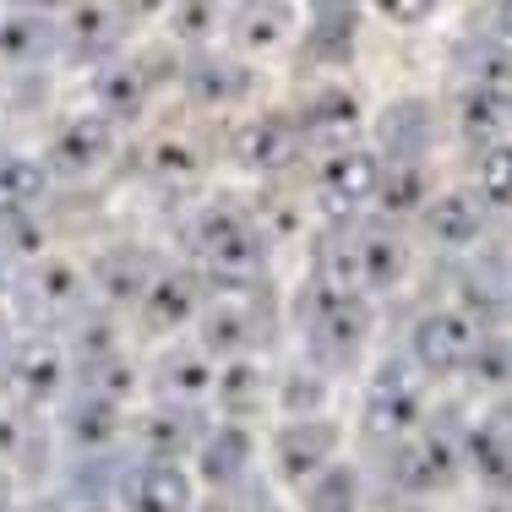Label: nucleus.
<instances>
[{
    "instance_id": "obj_33",
    "label": "nucleus",
    "mask_w": 512,
    "mask_h": 512,
    "mask_svg": "<svg viewBox=\"0 0 512 512\" xmlns=\"http://www.w3.org/2000/svg\"><path fill=\"white\" fill-rule=\"evenodd\" d=\"M327 404V371L322 365H295V371H284V409L295 414V420H306Z\"/></svg>"
},
{
    "instance_id": "obj_36",
    "label": "nucleus",
    "mask_w": 512,
    "mask_h": 512,
    "mask_svg": "<svg viewBox=\"0 0 512 512\" xmlns=\"http://www.w3.org/2000/svg\"><path fill=\"white\" fill-rule=\"evenodd\" d=\"M153 175H164V180H180V175H197V153L186 148V142H175V137H164L153 148Z\"/></svg>"
},
{
    "instance_id": "obj_9",
    "label": "nucleus",
    "mask_w": 512,
    "mask_h": 512,
    "mask_svg": "<svg viewBox=\"0 0 512 512\" xmlns=\"http://www.w3.org/2000/svg\"><path fill=\"white\" fill-rule=\"evenodd\" d=\"M300 131H306V148L316 153H344V148H360V126H365V109L355 99V88L344 82H322V88L306 93V104L295 109Z\"/></svg>"
},
{
    "instance_id": "obj_22",
    "label": "nucleus",
    "mask_w": 512,
    "mask_h": 512,
    "mask_svg": "<svg viewBox=\"0 0 512 512\" xmlns=\"http://www.w3.org/2000/svg\"><path fill=\"white\" fill-rule=\"evenodd\" d=\"M420 224L442 251H469L491 229V207H485L480 191H436L431 207L420 213Z\"/></svg>"
},
{
    "instance_id": "obj_14",
    "label": "nucleus",
    "mask_w": 512,
    "mask_h": 512,
    "mask_svg": "<svg viewBox=\"0 0 512 512\" xmlns=\"http://www.w3.org/2000/svg\"><path fill=\"white\" fill-rule=\"evenodd\" d=\"M158 278V262L142 246L120 240V246H104L99 256L88 262V284H93V300L109 311H137L142 295L153 289Z\"/></svg>"
},
{
    "instance_id": "obj_11",
    "label": "nucleus",
    "mask_w": 512,
    "mask_h": 512,
    "mask_svg": "<svg viewBox=\"0 0 512 512\" xmlns=\"http://www.w3.org/2000/svg\"><path fill=\"white\" fill-rule=\"evenodd\" d=\"M66 382V355L50 333H28L0 355V387L22 404H50Z\"/></svg>"
},
{
    "instance_id": "obj_13",
    "label": "nucleus",
    "mask_w": 512,
    "mask_h": 512,
    "mask_svg": "<svg viewBox=\"0 0 512 512\" xmlns=\"http://www.w3.org/2000/svg\"><path fill=\"white\" fill-rule=\"evenodd\" d=\"M175 82L186 88L191 104L224 109V104H240L256 88V60L235 55V50H202V55L180 60V77Z\"/></svg>"
},
{
    "instance_id": "obj_5",
    "label": "nucleus",
    "mask_w": 512,
    "mask_h": 512,
    "mask_svg": "<svg viewBox=\"0 0 512 512\" xmlns=\"http://www.w3.org/2000/svg\"><path fill=\"white\" fill-rule=\"evenodd\" d=\"M120 148V126L99 109H82V115H66L60 126H50V142H44V164H50L55 180H93L109 169V158Z\"/></svg>"
},
{
    "instance_id": "obj_32",
    "label": "nucleus",
    "mask_w": 512,
    "mask_h": 512,
    "mask_svg": "<svg viewBox=\"0 0 512 512\" xmlns=\"http://www.w3.org/2000/svg\"><path fill=\"white\" fill-rule=\"evenodd\" d=\"M355 22H306V60L316 66H349L355 60Z\"/></svg>"
},
{
    "instance_id": "obj_26",
    "label": "nucleus",
    "mask_w": 512,
    "mask_h": 512,
    "mask_svg": "<svg viewBox=\"0 0 512 512\" xmlns=\"http://www.w3.org/2000/svg\"><path fill=\"white\" fill-rule=\"evenodd\" d=\"M453 66H458L463 88H512V39H502V33L463 39Z\"/></svg>"
},
{
    "instance_id": "obj_39",
    "label": "nucleus",
    "mask_w": 512,
    "mask_h": 512,
    "mask_svg": "<svg viewBox=\"0 0 512 512\" xmlns=\"http://www.w3.org/2000/svg\"><path fill=\"white\" fill-rule=\"evenodd\" d=\"M0 6H11V11H39V17H66L77 0H0Z\"/></svg>"
},
{
    "instance_id": "obj_17",
    "label": "nucleus",
    "mask_w": 512,
    "mask_h": 512,
    "mask_svg": "<svg viewBox=\"0 0 512 512\" xmlns=\"http://www.w3.org/2000/svg\"><path fill=\"white\" fill-rule=\"evenodd\" d=\"M420 420V382L409 376V365L387 360L382 371L371 376L360 404V425L371 436H409V425Z\"/></svg>"
},
{
    "instance_id": "obj_6",
    "label": "nucleus",
    "mask_w": 512,
    "mask_h": 512,
    "mask_svg": "<svg viewBox=\"0 0 512 512\" xmlns=\"http://www.w3.org/2000/svg\"><path fill=\"white\" fill-rule=\"evenodd\" d=\"M273 333V311L262 306V289H224L218 300H207V311L197 316V338L202 349L224 360H246L267 344Z\"/></svg>"
},
{
    "instance_id": "obj_10",
    "label": "nucleus",
    "mask_w": 512,
    "mask_h": 512,
    "mask_svg": "<svg viewBox=\"0 0 512 512\" xmlns=\"http://www.w3.org/2000/svg\"><path fill=\"white\" fill-rule=\"evenodd\" d=\"M480 349V333H474L469 311H453V306H436L425 311L420 322L409 327V360L431 376H447V371H463Z\"/></svg>"
},
{
    "instance_id": "obj_1",
    "label": "nucleus",
    "mask_w": 512,
    "mask_h": 512,
    "mask_svg": "<svg viewBox=\"0 0 512 512\" xmlns=\"http://www.w3.org/2000/svg\"><path fill=\"white\" fill-rule=\"evenodd\" d=\"M295 333L306 344V360L322 371H344L360 360L365 338H371V306L365 289L333 284V278H306L295 295Z\"/></svg>"
},
{
    "instance_id": "obj_28",
    "label": "nucleus",
    "mask_w": 512,
    "mask_h": 512,
    "mask_svg": "<svg viewBox=\"0 0 512 512\" xmlns=\"http://www.w3.org/2000/svg\"><path fill=\"white\" fill-rule=\"evenodd\" d=\"M267 371L256 365V355L246 360H224L218 365V382H213V398L224 414H235V420H251V414L267 409Z\"/></svg>"
},
{
    "instance_id": "obj_42",
    "label": "nucleus",
    "mask_w": 512,
    "mask_h": 512,
    "mask_svg": "<svg viewBox=\"0 0 512 512\" xmlns=\"http://www.w3.org/2000/svg\"><path fill=\"white\" fill-rule=\"evenodd\" d=\"M11 273H17V262H11V256H6V251H0V300H6V295H11Z\"/></svg>"
},
{
    "instance_id": "obj_41",
    "label": "nucleus",
    "mask_w": 512,
    "mask_h": 512,
    "mask_svg": "<svg viewBox=\"0 0 512 512\" xmlns=\"http://www.w3.org/2000/svg\"><path fill=\"white\" fill-rule=\"evenodd\" d=\"M169 6H175V0H126L131 17H169Z\"/></svg>"
},
{
    "instance_id": "obj_16",
    "label": "nucleus",
    "mask_w": 512,
    "mask_h": 512,
    "mask_svg": "<svg viewBox=\"0 0 512 512\" xmlns=\"http://www.w3.org/2000/svg\"><path fill=\"white\" fill-rule=\"evenodd\" d=\"M409 273V246L393 229V218H360L355 224V289L387 295Z\"/></svg>"
},
{
    "instance_id": "obj_19",
    "label": "nucleus",
    "mask_w": 512,
    "mask_h": 512,
    "mask_svg": "<svg viewBox=\"0 0 512 512\" xmlns=\"http://www.w3.org/2000/svg\"><path fill=\"white\" fill-rule=\"evenodd\" d=\"M153 88H158L153 60L148 55H120V60H109V66L93 71V109L109 115L115 126H131V120L148 109Z\"/></svg>"
},
{
    "instance_id": "obj_29",
    "label": "nucleus",
    "mask_w": 512,
    "mask_h": 512,
    "mask_svg": "<svg viewBox=\"0 0 512 512\" xmlns=\"http://www.w3.org/2000/svg\"><path fill=\"white\" fill-rule=\"evenodd\" d=\"M431 180H425V164H387L382 197H376V213L382 218H420L431 207Z\"/></svg>"
},
{
    "instance_id": "obj_12",
    "label": "nucleus",
    "mask_w": 512,
    "mask_h": 512,
    "mask_svg": "<svg viewBox=\"0 0 512 512\" xmlns=\"http://www.w3.org/2000/svg\"><path fill=\"white\" fill-rule=\"evenodd\" d=\"M300 33V6L295 0H229V50L262 60L295 44Z\"/></svg>"
},
{
    "instance_id": "obj_35",
    "label": "nucleus",
    "mask_w": 512,
    "mask_h": 512,
    "mask_svg": "<svg viewBox=\"0 0 512 512\" xmlns=\"http://www.w3.org/2000/svg\"><path fill=\"white\" fill-rule=\"evenodd\" d=\"M436 6L442 0H371V11L382 22H393V28H425L436 17Z\"/></svg>"
},
{
    "instance_id": "obj_4",
    "label": "nucleus",
    "mask_w": 512,
    "mask_h": 512,
    "mask_svg": "<svg viewBox=\"0 0 512 512\" xmlns=\"http://www.w3.org/2000/svg\"><path fill=\"white\" fill-rule=\"evenodd\" d=\"M382 180H387V158L376 148L327 153L316 164V180H311V207L327 224H360L365 213H376Z\"/></svg>"
},
{
    "instance_id": "obj_21",
    "label": "nucleus",
    "mask_w": 512,
    "mask_h": 512,
    "mask_svg": "<svg viewBox=\"0 0 512 512\" xmlns=\"http://www.w3.org/2000/svg\"><path fill=\"white\" fill-rule=\"evenodd\" d=\"M371 137H376V153L387 164H425V153L436 142V109L425 99H398L376 115Z\"/></svg>"
},
{
    "instance_id": "obj_43",
    "label": "nucleus",
    "mask_w": 512,
    "mask_h": 512,
    "mask_svg": "<svg viewBox=\"0 0 512 512\" xmlns=\"http://www.w3.org/2000/svg\"><path fill=\"white\" fill-rule=\"evenodd\" d=\"M6 158H11V148H6V137H0V164H6Z\"/></svg>"
},
{
    "instance_id": "obj_27",
    "label": "nucleus",
    "mask_w": 512,
    "mask_h": 512,
    "mask_svg": "<svg viewBox=\"0 0 512 512\" xmlns=\"http://www.w3.org/2000/svg\"><path fill=\"white\" fill-rule=\"evenodd\" d=\"M55 175L44 158L33 153H11L6 164H0V218L6 213H39V202L50 197Z\"/></svg>"
},
{
    "instance_id": "obj_23",
    "label": "nucleus",
    "mask_w": 512,
    "mask_h": 512,
    "mask_svg": "<svg viewBox=\"0 0 512 512\" xmlns=\"http://www.w3.org/2000/svg\"><path fill=\"white\" fill-rule=\"evenodd\" d=\"M453 120L469 142L491 148V142H507L512 131V88H458Z\"/></svg>"
},
{
    "instance_id": "obj_31",
    "label": "nucleus",
    "mask_w": 512,
    "mask_h": 512,
    "mask_svg": "<svg viewBox=\"0 0 512 512\" xmlns=\"http://www.w3.org/2000/svg\"><path fill=\"white\" fill-rule=\"evenodd\" d=\"M474 191L485 197L491 213H512V137L480 148V164H474Z\"/></svg>"
},
{
    "instance_id": "obj_3",
    "label": "nucleus",
    "mask_w": 512,
    "mask_h": 512,
    "mask_svg": "<svg viewBox=\"0 0 512 512\" xmlns=\"http://www.w3.org/2000/svg\"><path fill=\"white\" fill-rule=\"evenodd\" d=\"M11 300L17 311L33 322V333H50V327H77L93 311V284L88 267L71 262L60 251H44L33 262H22L11 273Z\"/></svg>"
},
{
    "instance_id": "obj_34",
    "label": "nucleus",
    "mask_w": 512,
    "mask_h": 512,
    "mask_svg": "<svg viewBox=\"0 0 512 512\" xmlns=\"http://www.w3.org/2000/svg\"><path fill=\"white\" fill-rule=\"evenodd\" d=\"M447 453L436 436H409L404 442V485H442Z\"/></svg>"
},
{
    "instance_id": "obj_18",
    "label": "nucleus",
    "mask_w": 512,
    "mask_h": 512,
    "mask_svg": "<svg viewBox=\"0 0 512 512\" xmlns=\"http://www.w3.org/2000/svg\"><path fill=\"white\" fill-rule=\"evenodd\" d=\"M338 453V425L333 420H289L284 431L273 436V469L284 474L289 485H311L327 474V463Z\"/></svg>"
},
{
    "instance_id": "obj_24",
    "label": "nucleus",
    "mask_w": 512,
    "mask_h": 512,
    "mask_svg": "<svg viewBox=\"0 0 512 512\" xmlns=\"http://www.w3.org/2000/svg\"><path fill=\"white\" fill-rule=\"evenodd\" d=\"M164 33L180 55L218 50V33H229V6L224 0H175L164 17Z\"/></svg>"
},
{
    "instance_id": "obj_2",
    "label": "nucleus",
    "mask_w": 512,
    "mask_h": 512,
    "mask_svg": "<svg viewBox=\"0 0 512 512\" xmlns=\"http://www.w3.org/2000/svg\"><path fill=\"white\" fill-rule=\"evenodd\" d=\"M186 256L213 289H262L267 278V235L240 207H202L186 224Z\"/></svg>"
},
{
    "instance_id": "obj_20",
    "label": "nucleus",
    "mask_w": 512,
    "mask_h": 512,
    "mask_svg": "<svg viewBox=\"0 0 512 512\" xmlns=\"http://www.w3.org/2000/svg\"><path fill=\"white\" fill-rule=\"evenodd\" d=\"M55 55H66V28H60V17L0 6V66L39 71V66H50Z\"/></svg>"
},
{
    "instance_id": "obj_30",
    "label": "nucleus",
    "mask_w": 512,
    "mask_h": 512,
    "mask_svg": "<svg viewBox=\"0 0 512 512\" xmlns=\"http://www.w3.org/2000/svg\"><path fill=\"white\" fill-rule=\"evenodd\" d=\"M213 382H218V371L202 349H169L158 360V393L164 398H202V393H213Z\"/></svg>"
},
{
    "instance_id": "obj_37",
    "label": "nucleus",
    "mask_w": 512,
    "mask_h": 512,
    "mask_svg": "<svg viewBox=\"0 0 512 512\" xmlns=\"http://www.w3.org/2000/svg\"><path fill=\"white\" fill-rule=\"evenodd\" d=\"M469 371L474 376H512V344H507V338H480Z\"/></svg>"
},
{
    "instance_id": "obj_38",
    "label": "nucleus",
    "mask_w": 512,
    "mask_h": 512,
    "mask_svg": "<svg viewBox=\"0 0 512 512\" xmlns=\"http://www.w3.org/2000/svg\"><path fill=\"white\" fill-rule=\"evenodd\" d=\"M371 0H306V22H355L360 28V11Z\"/></svg>"
},
{
    "instance_id": "obj_15",
    "label": "nucleus",
    "mask_w": 512,
    "mask_h": 512,
    "mask_svg": "<svg viewBox=\"0 0 512 512\" xmlns=\"http://www.w3.org/2000/svg\"><path fill=\"white\" fill-rule=\"evenodd\" d=\"M202 311H207V278L197 267H158L153 289L137 306V322L164 338V333H180L186 322H197Z\"/></svg>"
},
{
    "instance_id": "obj_25",
    "label": "nucleus",
    "mask_w": 512,
    "mask_h": 512,
    "mask_svg": "<svg viewBox=\"0 0 512 512\" xmlns=\"http://www.w3.org/2000/svg\"><path fill=\"white\" fill-rule=\"evenodd\" d=\"M126 507H131V512H186V507H191V480H186V469H180V463H169V458H153L148 469L131 474Z\"/></svg>"
},
{
    "instance_id": "obj_40",
    "label": "nucleus",
    "mask_w": 512,
    "mask_h": 512,
    "mask_svg": "<svg viewBox=\"0 0 512 512\" xmlns=\"http://www.w3.org/2000/svg\"><path fill=\"white\" fill-rule=\"evenodd\" d=\"M485 6H491V33L512 39V0H485Z\"/></svg>"
},
{
    "instance_id": "obj_8",
    "label": "nucleus",
    "mask_w": 512,
    "mask_h": 512,
    "mask_svg": "<svg viewBox=\"0 0 512 512\" xmlns=\"http://www.w3.org/2000/svg\"><path fill=\"white\" fill-rule=\"evenodd\" d=\"M131 22L137 17L126 11V0H77L60 17V28H66V60L71 66H109V60H120Z\"/></svg>"
},
{
    "instance_id": "obj_7",
    "label": "nucleus",
    "mask_w": 512,
    "mask_h": 512,
    "mask_svg": "<svg viewBox=\"0 0 512 512\" xmlns=\"http://www.w3.org/2000/svg\"><path fill=\"white\" fill-rule=\"evenodd\" d=\"M306 153V131H300L295 109H267L251 115L246 126L229 137V164L240 175H284L289 164H300Z\"/></svg>"
}]
</instances>
